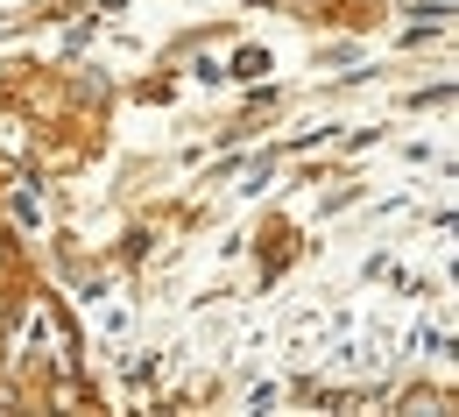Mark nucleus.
Masks as SVG:
<instances>
[{"instance_id":"1","label":"nucleus","mask_w":459,"mask_h":417,"mask_svg":"<svg viewBox=\"0 0 459 417\" xmlns=\"http://www.w3.org/2000/svg\"><path fill=\"white\" fill-rule=\"evenodd\" d=\"M233 71H240V78H255V71H269V50H240V57H233Z\"/></svg>"}]
</instances>
